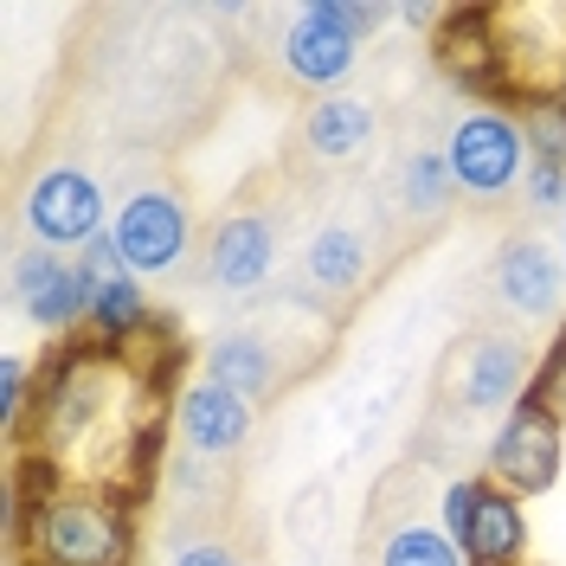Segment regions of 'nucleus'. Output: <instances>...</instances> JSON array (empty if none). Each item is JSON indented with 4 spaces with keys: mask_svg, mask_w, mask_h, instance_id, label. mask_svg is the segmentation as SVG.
I'll list each match as a JSON object with an SVG mask.
<instances>
[{
    "mask_svg": "<svg viewBox=\"0 0 566 566\" xmlns=\"http://www.w3.org/2000/svg\"><path fill=\"white\" fill-rule=\"evenodd\" d=\"M161 438V380L129 348L77 342L39 367V463L59 483H91L136 502Z\"/></svg>",
    "mask_w": 566,
    "mask_h": 566,
    "instance_id": "1",
    "label": "nucleus"
},
{
    "mask_svg": "<svg viewBox=\"0 0 566 566\" xmlns=\"http://www.w3.org/2000/svg\"><path fill=\"white\" fill-rule=\"evenodd\" d=\"M380 136V109L374 97H354V91H328L303 109V155L316 168H354Z\"/></svg>",
    "mask_w": 566,
    "mask_h": 566,
    "instance_id": "13",
    "label": "nucleus"
},
{
    "mask_svg": "<svg viewBox=\"0 0 566 566\" xmlns=\"http://www.w3.org/2000/svg\"><path fill=\"white\" fill-rule=\"evenodd\" d=\"M13 303H20V316L45 328V335H65L71 322H84V303H91V290H84V271L71 264L65 251H20V264H13Z\"/></svg>",
    "mask_w": 566,
    "mask_h": 566,
    "instance_id": "11",
    "label": "nucleus"
},
{
    "mask_svg": "<svg viewBox=\"0 0 566 566\" xmlns=\"http://www.w3.org/2000/svg\"><path fill=\"white\" fill-rule=\"evenodd\" d=\"M490 283H495V303L515 322H554L566 290V258L547 239H509L495 251Z\"/></svg>",
    "mask_w": 566,
    "mask_h": 566,
    "instance_id": "10",
    "label": "nucleus"
},
{
    "mask_svg": "<svg viewBox=\"0 0 566 566\" xmlns=\"http://www.w3.org/2000/svg\"><path fill=\"white\" fill-rule=\"evenodd\" d=\"M200 374H207L212 387L251 399V406H264V399L283 387L277 342H271V335H258V328H226V335H212L207 354H200Z\"/></svg>",
    "mask_w": 566,
    "mask_h": 566,
    "instance_id": "16",
    "label": "nucleus"
},
{
    "mask_svg": "<svg viewBox=\"0 0 566 566\" xmlns=\"http://www.w3.org/2000/svg\"><path fill=\"white\" fill-rule=\"evenodd\" d=\"M27 412H33V367L20 354L0 360V419H7V438L27 431Z\"/></svg>",
    "mask_w": 566,
    "mask_h": 566,
    "instance_id": "23",
    "label": "nucleus"
},
{
    "mask_svg": "<svg viewBox=\"0 0 566 566\" xmlns=\"http://www.w3.org/2000/svg\"><path fill=\"white\" fill-rule=\"evenodd\" d=\"M175 566H245L232 547H219V541H187L175 554Z\"/></svg>",
    "mask_w": 566,
    "mask_h": 566,
    "instance_id": "26",
    "label": "nucleus"
},
{
    "mask_svg": "<svg viewBox=\"0 0 566 566\" xmlns=\"http://www.w3.org/2000/svg\"><path fill=\"white\" fill-rule=\"evenodd\" d=\"M109 239L123 251L129 277H175L193 251V212L175 187H136L116 200Z\"/></svg>",
    "mask_w": 566,
    "mask_h": 566,
    "instance_id": "5",
    "label": "nucleus"
},
{
    "mask_svg": "<svg viewBox=\"0 0 566 566\" xmlns=\"http://www.w3.org/2000/svg\"><path fill=\"white\" fill-rule=\"evenodd\" d=\"M13 534L27 566H136V509L116 490L52 476L13 502Z\"/></svg>",
    "mask_w": 566,
    "mask_h": 566,
    "instance_id": "2",
    "label": "nucleus"
},
{
    "mask_svg": "<svg viewBox=\"0 0 566 566\" xmlns=\"http://www.w3.org/2000/svg\"><path fill=\"white\" fill-rule=\"evenodd\" d=\"M367 277H374V239H367V226H354V219L316 226V239L303 245V283L316 296H354Z\"/></svg>",
    "mask_w": 566,
    "mask_h": 566,
    "instance_id": "17",
    "label": "nucleus"
},
{
    "mask_svg": "<svg viewBox=\"0 0 566 566\" xmlns=\"http://www.w3.org/2000/svg\"><path fill=\"white\" fill-rule=\"evenodd\" d=\"M367 566H463V547L451 541L444 522L406 509V515H380V522H374Z\"/></svg>",
    "mask_w": 566,
    "mask_h": 566,
    "instance_id": "18",
    "label": "nucleus"
},
{
    "mask_svg": "<svg viewBox=\"0 0 566 566\" xmlns=\"http://www.w3.org/2000/svg\"><path fill=\"white\" fill-rule=\"evenodd\" d=\"M438 155L451 168V187L470 193V200H502L534 168V148L522 136V116L515 109H470V116H458Z\"/></svg>",
    "mask_w": 566,
    "mask_h": 566,
    "instance_id": "3",
    "label": "nucleus"
},
{
    "mask_svg": "<svg viewBox=\"0 0 566 566\" xmlns=\"http://www.w3.org/2000/svg\"><path fill=\"white\" fill-rule=\"evenodd\" d=\"M277 271V219L264 207H232L207 232V283L226 296H251Z\"/></svg>",
    "mask_w": 566,
    "mask_h": 566,
    "instance_id": "9",
    "label": "nucleus"
},
{
    "mask_svg": "<svg viewBox=\"0 0 566 566\" xmlns=\"http://www.w3.org/2000/svg\"><path fill=\"white\" fill-rule=\"evenodd\" d=\"M522 187H528V207H541V212L566 207V168H554V161H534Z\"/></svg>",
    "mask_w": 566,
    "mask_h": 566,
    "instance_id": "25",
    "label": "nucleus"
},
{
    "mask_svg": "<svg viewBox=\"0 0 566 566\" xmlns=\"http://www.w3.org/2000/svg\"><path fill=\"white\" fill-rule=\"evenodd\" d=\"M528 380H534V360L528 348L515 342V335H463L458 348H451V367H444V387L458 392L463 412H476V419H490V412H515L522 399H528Z\"/></svg>",
    "mask_w": 566,
    "mask_h": 566,
    "instance_id": "7",
    "label": "nucleus"
},
{
    "mask_svg": "<svg viewBox=\"0 0 566 566\" xmlns=\"http://www.w3.org/2000/svg\"><path fill=\"white\" fill-rule=\"evenodd\" d=\"M322 20H335L342 33H354V39H367L380 20H392V7H374V0H310Z\"/></svg>",
    "mask_w": 566,
    "mask_h": 566,
    "instance_id": "24",
    "label": "nucleus"
},
{
    "mask_svg": "<svg viewBox=\"0 0 566 566\" xmlns=\"http://www.w3.org/2000/svg\"><path fill=\"white\" fill-rule=\"evenodd\" d=\"M560 463H566V419H554V412H541V406L522 399L509 419L495 424L483 476H490L495 490L528 502V495H547L560 483Z\"/></svg>",
    "mask_w": 566,
    "mask_h": 566,
    "instance_id": "6",
    "label": "nucleus"
},
{
    "mask_svg": "<svg viewBox=\"0 0 566 566\" xmlns=\"http://www.w3.org/2000/svg\"><path fill=\"white\" fill-rule=\"evenodd\" d=\"M91 290V303H84V328H91V342H104V348H136L142 335L155 328V310H148V290L142 277H84Z\"/></svg>",
    "mask_w": 566,
    "mask_h": 566,
    "instance_id": "19",
    "label": "nucleus"
},
{
    "mask_svg": "<svg viewBox=\"0 0 566 566\" xmlns=\"http://www.w3.org/2000/svg\"><path fill=\"white\" fill-rule=\"evenodd\" d=\"M560 258H566V251H560Z\"/></svg>",
    "mask_w": 566,
    "mask_h": 566,
    "instance_id": "28",
    "label": "nucleus"
},
{
    "mask_svg": "<svg viewBox=\"0 0 566 566\" xmlns=\"http://www.w3.org/2000/svg\"><path fill=\"white\" fill-rule=\"evenodd\" d=\"M458 547H463V566H528V502L495 490L483 476V495H476V509L463 522Z\"/></svg>",
    "mask_w": 566,
    "mask_h": 566,
    "instance_id": "15",
    "label": "nucleus"
},
{
    "mask_svg": "<svg viewBox=\"0 0 566 566\" xmlns=\"http://www.w3.org/2000/svg\"><path fill=\"white\" fill-rule=\"evenodd\" d=\"M104 180L84 175V168H71V161H59V168H45V175H33V187H27V200H20V212H27V232H33L45 251H65V245H91L97 232H109L104 226Z\"/></svg>",
    "mask_w": 566,
    "mask_h": 566,
    "instance_id": "8",
    "label": "nucleus"
},
{
    "mask_svg": "<svg viewBox=\"0 0 566 566\" xmlns=\"http://www.w3.org/2000/svg\"><path fill=\"white\" fill-rule=\"evenodd\" d=\"M515 116H522V136H528L534 161L566 168V104H560V97H528Z\"/></svg>",
    "mask_w": 566,
    "mask_h": 566,
    "instance_id": "21",
    "label": "nucleus"
},
{
    "mask_svg": "<svg viewBox=\"0 0 566 566\" xmlns=\"http://www.w3.org/2000/svg\"><path fill=\"white\" fill-rule=\"evenodd\" d=\"M251 412H258L251 399L212 387L207 374L175 392V431L193 458H239L251 444Z\"/></svg>",
    "mask_w": 566,
    "mask_h": 566,
    "instance_id": "12",
    "label": "nucleus"
},
{
    "mask_svg": "<svg viewBox=\"0 0 566 566\" xmlns=\"http://www.w3.org/2000/svg\"><path fill=\"white\" fill-rule=\"evenodd\" d=\"M360 45H367V39L342 33L335 20H322L316 7L290 13V27H283V39H277L290 84H316V91H335V84L360 65Z\"/></svg>",
    "mask_w": 566,
    "mask_h": 566,
    "instance_id": "14",
    "label": "nucleus"
},
{
    "mask_svg": "<svg viewBox=\"0 0 566 566\" xmlns=\"http://www.w3.org/2000/svg\"><path fill=\"white\" fill-rule=\"evenodd\" d=\"M451 200H458V187H451V168H444L438 148H406V155L392 161L387 207L399 212L406 226H431V219H444Z\"/></svg>",
    "mask_w": 566,
    "mask_h": 566,
    "instance_id": "20",
    "label": "nucleus"
},
{
    "mask_svg": "<svg viewBox=\"0 0 566 566\" xmlns=\"http://www.w3.org/2000/svg\"><path fill=\"white\" fill-rule=\"evenodd\" d=\"M554 97H560V104H566V77H560V91H554Z\"/></svg>",
    "mask_w": 566,
    "mask_h": 566,
    "instance_id": "27",
    "label": "nucleus"
},
{
    "mask_svg": "<svg viewBox=\"0 0 566 566\" xmlns=\"http://www.w3.org/2000/svg\"><path fill=\"white\" fill-rule=\"evenodd\" d=\"M528 406H541V412H554V419H566V322H560V335L547 342V354L534 360Z\"/></svg>",
    "mask_w": 566,
    "mask_h": 566,
    "instance_id": "22",
    "label": "nucleus"
},
{
    "mask_svg": "<svg viewBox=\"0 0 566 566\" xmlns=\"http://www.w3.org/2000/svg\"><path fill=\"white\" fill-rule=\"evenodd\" d=\"M438 71L483 97V109H522L515 71H509V39H502V7H444L438 33H431Z\"/></svg>",
    "mask_w": 566,
    "mask_h": 566,
    "instance_id": "4",
    "label": "nucleus"
}]
</instances>
